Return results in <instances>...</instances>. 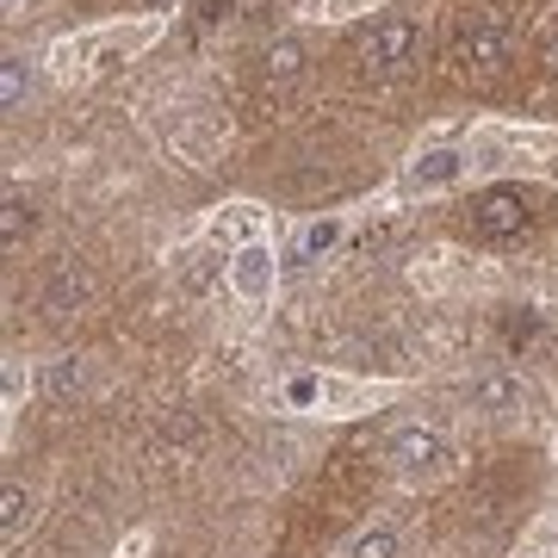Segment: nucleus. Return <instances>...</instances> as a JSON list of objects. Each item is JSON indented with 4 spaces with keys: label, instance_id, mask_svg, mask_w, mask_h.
I'll list each match as a JSON object with an SVG mask.
<instances>
[{
    "label": "nucleus",
    "instance_id": "f257e3e1",
    "mask_svg": "<svg viewBox=\"0 0 558 558\" xmlns=\"http://www.w3.org/2000/svg\"><path fill=\"white\" fill-rule=\"evenodd\" d=\"M416 50H422V32H416V20H403V13H385V20H373L354 38L360 75H373V81L403 75V69L416 62Z\"/></svg>",
    "mask_w": 558,
    "mask_h": 558
},
{
    "label": "nucleus",
    "instance_id": "f03ea898",
    "mask_svg": "<svg viewBox=\"0 0 558 558\" xmlns=\"http://www.w3.org/2000/svg\"><path fill=\"white\" fill-rule=\"evenodd\" d=\"M521 230H527V193H521V186H490V193L472 205V236L515 242Z\"/></svg>",
    "mask_w": 558,
    "mask_h": 558
},
{
    "label": "nucleus",
    "instance_id": "7ed1b4c3",
    "mask_svg": "<svg viewBox=\"0 0 558 558\" xmlns=\"http://www.w3.org/2000/svg\"><path fill=\"white\" fill-rule=\"evenodd\" d=\"M447 435L440 428H403L398 440H391V465H398L403 478H428V472H440L447 465Z\"/></svg>",
    "mask_w": 558,
    "mask_h": 558
},
{
    "label": "nucleus",
    "instance_id": "20e7f679",
    "mask_svg": "<svg viewBox=\"0 0 558 558\" xmlns=\"http://www.w3.org/2000/svg\"><path fill=\"white\" fill-rule=\"evenodd\" d=\"M94 299V267L87 260H75V255H62L57 267H50V279H44V311L50 317H62V311H75V304H87Z\"/></svg>",
    "mask_w": 558,
    "mask_h": 558
},
{
    "label": "nucleus",
    "instance_id": "39448f33",
    "mask_svg": "<svg viewBox=\"0 0 558 558\" xmlns=\"http://www.w3.org/2000/svg\"><path fill=\"white\" fill-rule=\"evenodd\" d=\"M453 57L465 62V69H497V62L509 57V25H502L497 13H490V20H472L465 32H459Z\"/></svg>",
    "mask_w": 558,
    "mask_h": 558
},
{
    "label": "nucleus",
    "instance_id": "423d86ee",
    "mask_svg": "<svg viewBox=\"0 0 558 558\" xmlns=\"http://www.w3.org/2000/svg\"><path fill=\"white\" fill-rule=\"evenodd\" d=\"M521 403H527V385H521L515 373H484V379H472V410L509 416V410H521Z\"/></svg>",
    "mask_w": 558,
    "mask_h": 558
},
{
    "label": "nucleus",
    "instance_id": "0eeeda50",
    "mask_svg": "<svg viewBox=\"0 0 558 558\" xmlns=\"http://www.w3.org/2000/svg\"><path fill=\"white\" fill-rule=\"evenodd\" d=\"M410 180H416V186H447V180H459V149H428V156L410 168Z\"/></svg>",
    "mask_w": 558,
    "mask_h": 558
},
{
    "label": "nucleus",
    "instance_id": "6e6552de",
    "mask_svg": "<svg viewBox=\"0 0 558 558\" xmlns=\"http://www.w3.org/2000/svg\"><path fill=\"white\" fill-rule=\"evenodd\" d=\"M25 527H32V497H25L20 484H7V490H0V534L20 539Z\"/></svg>",
    "mask_w": 558,
    "mask_h": 558
},
{
    "label": "nucleus",
    "instance_id": "1a4fd4ad",
    "mask_svg": "<svg viewBox=\"0 0 558 558\" xmlns=\"http://www.w3.org/2000/svg\"><path fill=\"white\" fill-rule=\"evenodd\" d=\"M260 62H267V81H299L304 75V44L299 38H279Z\"/></svg>",
    "mask_w": 558,
    "mask_h": 558
},
{
    "label": "nucleus",
    "instance_id": "9d476101",
    "mask_svg": "<svg viewBox=\"0 0 558 558\" xmlns=\"http://www.w3.org/2000/svg\"><path fill=\"white\" fill-rule=\"evenodd\" d=\"M32 223H38L32 199H20V193H7V218H0V236H7V248H20V236H32Z\"/></svg>",
    "mask_w": 558,
    "mask_h": 558
},
{
    "label": "nucleus",
    "instance_id": "9b49d317",
    "mask_svg": "<svg viewBox=\"0 0 558 558\" xmlns=\"http://www.w3.org/2000/svg\"><path fill=\"white\" fill-rule=\"evenodd\" d=\"M336 242H341V223H336V218L311 223V230H304V242H299V260H317V255H329Z\"/></svg>",
    "mask_w": 558,
    "mask_h": 558
},
{
    "label": "nucleus",
    "instance_id": "f8f14e48",
    "mask_svg": "<svg viewBox=\"0 0 558 558\" xmlns=\"http://www.w3.org/2000/svg\"><path fill=\"white\" fill-rule=\"evenodd\" d=\"M348 558H398V534H391V527H366Z\"/></svg>",
    "mask_w": 558,
    "mask_h": 558
},
{
    "label": "nucleus",
    "instance_id": "ddd939ff",
    "mask_svg": "<svg viewBox=\"0 0 558 558\" xmlns=\"http://www.w3.org/2000/svg\"><path fill=\"white\" fill-rule=\"evenodd\" d=\"M44 391H50V398H75L81 391V360H57L50 379H44Z\"/></svg>",
    "mask_w": 558,
    "mask_h": 558
},
{
    "label": "nucleus",
    "instance_id": "4468645a",
    "mask_svg": "<svg viewBox=\"0 0 558 558\" xmlns=\"http://www.w3.org/2000/svg\"><path fill=\"white\" fill-rule=\"evenodd\" d=\"M0 100H7V112L25 100V57H7V69H0Z\"/></svg>",
    "mask_w": 558,
    "mask_h": 558
},
{
    "label": "nucleus",
    "instance_id": "2eb2a0df",
    "mask_svg": "<svg viewBox=\"0 0 558 558\" xmlns=\"http://www.w3.org/2000/svg\"><path fill=\"white\" fill-rule=\"evenodd\" d=\"M260 260H267V255H242V267H236V279L248 286V292L260 286Z\"/></svg>",
    "mask_w": 558,
    "mask_h": 558
},
{
    "label": "nucleus",
    "instance_id": "dca6fc26",
    "mask_svg": "<svg viewBox=\"0 0 558 558\" xmlns=\"http://www.w3.org/2000/svg\"><path fill=\"white\" fill-rule=\"evenodd\" d=\"M546 75L558 81V44H546Z\"/></svg>",
    "mask_w": 558,
    "mask_h": 558
},
{
    "label": "nucleus",
    "instance_id": "f3484780",
    "mask_svg": "<svg viewBox=\"0 0 558 558\" xmlns=\"http://www.w3.org/2000/svg\"><path fill=\"white\" fill-rule=\"evenodd\" d=\"M7 7H20V0H7Z\"/></svg>",
    "mask_w": 558,
    "mask_h": 558
}]
</instances>
